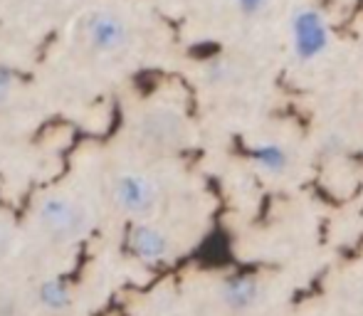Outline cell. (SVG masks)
<instances>
[{
	"instance_id": "5b68a950",
	"label": "cell",
	"mask_w": 363,
	"mask_h": 316,
	"mask_svg": "<svg viewBox=\"0 0 363 316\" xmlns=\"http://www.w3.org/2000/svg\"><path fill=\"white\" fill-rule=\"evenodd\" d=\"M139 136L141 141L158 146V149H173L188 139V124L178 111L161 106V109H151L141 116Z\"/></svg>"
},
{
	"instance_id": "277c9868",
	"label": "cell",
	"mask_w": 363,
	"mask_h": 316,
	"mask_svg": "<svg viewBox=\"0 0 363 316\" xmlns=\"http://www.w3.org/2000/svg\"><path fill=\"white\" fill-rule=\"evenodd\" d=\"M84 35L91 50L101 55H116L131 43L126 20L111 10H94L84 23Z\"/></svg>"
},
{
	"instance_id": "3957f363",
	"label": "cell",
	"mask_w": 363,
	"mask_h": 316,
	"mask_svg": "<svg viewBox=\"0 0 363 316\" xmlns=\"http://www.w3.org/2000/svg\"><path fill=\"white\" fill-rule=\"evenodd\" d=\"M111 201L121 213L136 218V220H146L158 205V188L144 173L126 171L114 178Z\"/></svg>"
},
{
	"instance_id": "52a82bcc",
	"label": "cell",
	"mask_w": 363,
	"mask_h": 316,
	"mask_svg": "<svg viewBox=\"0 0 363 316\" xmlns=\"http://www.w3.org/2000/svg\"><path fill=\"white\" fill-rule=\"evenodd\" d=\"M220 302L235 314L252 312L262 302V284L257 277H242L235 274L220 284Z\"/></svg>"
},
{
	"instance_id": "4fadbf2b",
	"label": "cell",
	"mask_w": 363,
	"mask_h": 316,
	"mask_svg": "<svg viewBox=\"0 0 363 316\" xmlns=\"http://www.w3.org/2000/svg\"><path fill=\"white\" fill-rule=\"evenodd\" d=\"M8 244H10V232H8V227L0 222V254L8 249Z\"/></svg>"
},
{
	"instance_id": "7c38bea8",
	"label": "cell",
	"mask_w": 363,
	"mask_h": 316,
	"mask_svg": "<svg viewBox=\"0 0 363 316\" xmlns=\"http://www.w3.org/2000/svg\"><path fill=\"white\" fill-rule=\"evenodd\" d=\"M267 3H269V0H233L235 8H238L240 13H245V15L259 13L262 8H267Z\"/></svg>"
},
{
	"instance_id": "30bf717a",
	"label": "cell",
	"mask_w": 363,
	"mask_h": 316,
	"mask_svg": "<svg viewBox=\"0 0 363 316\" xmlns=\"http://www.w3.org/2000/svg\"><path fill=\"white\" fill-rule=\"evenodd\" d=\"M235 77H238V67L230 60H213L206 67V79L211 84H228Z\"/></svg>"
},
{
	"instance_id": "ba28073f",
	"label": "cell",
	"mask_w": 363,
	"mask_h": 316,
	"mask_svg": "<svg viewBox=\"0 0 363 316\" xmlns=\"http://www.w3.org/2000/svg\"><path fill=\"white\" fill-rule=\"evenodd\" d=\"M252 163L264 176H284L291 166V154L277 141H262L252 149Z\"/></svg>"
},
{
	"instance_id": "6da1fadb",
	"label": "cell",
	"mask_w": 363,
	"mask_h": 316,
	"mask_svg": "<svg viewBox=\"0 0 363 316\" xmlns=\"http://www.w3.org/2000/svg\"><path fill=\"white\" fill-rule=\"evenodd\" d=\"M38 225L55 242H74L86 232L89 218L77 201L67 196H48L38 205Z\"/></svg>"
},
{
	"instance_id": "7a4b0ae2",
	"label": "cell",
	"mask_w": 363,
	"mask_h": 316,
	"mask_svg": "<svg viewBox=\"0 0 363 316\" xmlns=\"http://www.w3.org/2000/svg\"><path fill=\"white\" fill-rule=\"evenodd\" d=\"M289 40L291 52L299 62H314L329 50L331 28L324 13L311 5L296 8L289 18Z\"/></svg>"
},
{
	"instance_id": "8992f818",
	"label": "cell",
	"mask_w": 363,
	"mask_h": 316,
	"mask_svg": "<svg viewBox=\"0 0 363 316\" xmlns=\"http://www.w3.org/2000/svg\"><path fill=\"white\" fill-rule=\"evenodd\" d=\"M129 249L141 262L161 264L171 257L173 244H171V237H168L161 227L151 225V222H146V220H139L129 230Z\"/></svg>"
},
{
	"instance_id": "8fae6325",
	"label": "cell",
	"mask_w": 363,
	"mask_h": 316,
	"mask_svg": "<svg viewBox=\"0 0 363 316\" xmlns=\"http://www.w3.org/2000/svg\"><path fill=\"white\" fill-rule=\"evenodd\" d=\"M13 89H15V77L8 67L0 64V106L8 104L10 96H13Z\"/></svg>"
},
{
	"instance_id": "9c48e42d",
	"label": "cell",
	"mask_w": 363,
	"mask_h": 316,
	"mask_svg": "<svg viewBox=\"0 0 363 316\" xmlns=\"http://www.w3.org/2000/svg\"><path fill=\"white\" fill-rule=\"evenodd\" d=\"M38 304L50 314H62L72 304V289L65 279H48L38 287Z\"/></svg>"
}]
</instances>
